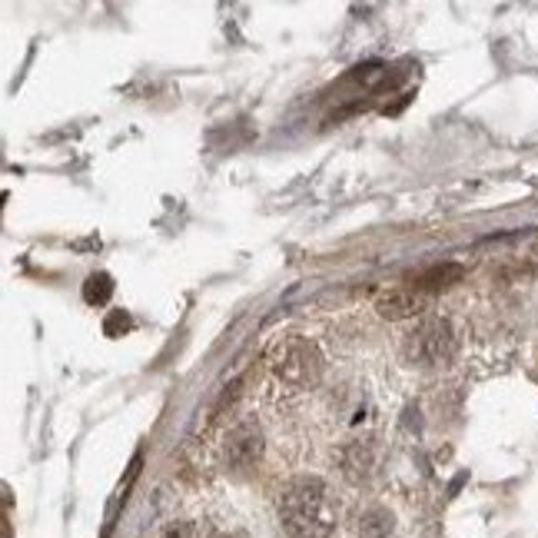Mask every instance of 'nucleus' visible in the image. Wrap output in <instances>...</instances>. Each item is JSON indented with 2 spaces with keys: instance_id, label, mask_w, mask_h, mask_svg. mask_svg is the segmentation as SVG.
<instances>
[{
  "instance_id": "1",
  "label": "nucleus",
  "mask_w": 538,
  "mask_h": 538,
  "mask_svg": "<svg viewBox=\"0 0 538 538\" xmlns=\"http://www.w3.org/2000/svg\"><path fill=\"white\" fill-rule=\"evenodd\" d=\"M279 522L293 538H329L336 529V502L323 479H293L279 495Z\"/></svg>"
},
{
  "instance_id": "2",
  "label": "nucleus",
  "mask_w": 538,
  "mask_h": 538,
  "mask_svg": "<svg viewBox=\"0 0 538 538\" xmlns=\"http://www.w3.org/2000/svg\"><path fill=\"white\" fill-rule=\"evenodd\" d=\"M273 369L286 386L306 389V386H316L319 382L323 359H319L316 346H309L306 339H286V343H279V349H276Z\"/></svg>"
},
{
  "instance_id": "3",
  "label": "nucleus",
  "mask_w": 538,
  "mask_h": 538,
  "mask_svg": "<svg viewBox=\"0 0 538 538\" xmlns=\"http://www.w3.org/2000/svg\"><path fill=\"white\" fill-rule=\"evenodd\" d=\"M455 353V333L446 319L429 316L416 326V333L409 336L406 356L419 366H439V362H449Z\"/></svg>"
},
{
  "instance_id": "4",
  "label": "nucleus",
  "mask_w": 538,
  "mask_h": 538,
  "mask_svg": "<svg viewBox=\"0 0 538 538\" xmlns=\"http://www.w3.org/2000/svg\"><path fill=\"white\" fill-rule=\"evenodd\" d=\"M260 449H263V436L260 429L253 426V422H240L230 436H226V462L233 465V469H246V465H253L260 459Z\"/></svg>"
},
{
  "instance_id": "5",
  "label": "nucleus",
  "mask_w": 538,
  "mask_h": 538,
  "mask_svg": "<svg viewBox=\"0 0 538 538\" xmlns=\"http://www.w3.org/2000/svg\"><path fill=\"white\" fill-rule=\"evenodd\" d=\"M422 306H426V296L416 293L412 286L406 289H389V293H382L376 299V313L382 319H389V323H399V319H412L416 313H422Z\"/></svg>"
},
{
  "instance_id": "6",
  "label": "nucleus",
  "mask_w": 538,
  "mask_h": 538,
  "mask_svg": "<svg viewBox=\"0 0 538 538\" xmlns=\"http://www.w3.org/2000/svg\"><path fill=\"white\" fill-rule=\"evenodd\" d=\"M462 276H465V266L462 263H439V266L422 269L419 276H412L409 286L416 289V293L429 296V293H442V289L462 283Z\"/></svg>"
},
{
  "instance_id": "7",
  "label": "nucleus",
  "mask_w": 538,
  "mask_h": 538,
  "mask_svg": "<svg viewBox=\"0 0 538 538\" xmlns=\"http://www.w3.org/2000/svg\"><path fill=\"white\" fill-rule=\"evenodd\" d=\"M343 465H346V475L349 479H366L376 465V446L366 439V442H353L343 455Z\"/></svg>"
},
{
  "instance_id": "8",
  "label": "nucleus",
  "mask_w": 538,
  "mask_h": 538,
  "mask_svg": "<svg viewBox=\"0 0 538 538\" xmlns=\"http://www.w3.org/2000/svg\"><path fill=\"white\" fill-rule=\"evenodd\" d=\"M110 296H113V279L107 273H93L87 276V283H84V299L90 306H103V303H110Z\"/></svg>"
},
{
  "instance_id": "9",
  "label": "nucleus",
  "mask_w": 538,
  "mask_h": 538,
  "mask_svg": "<svg viewBox=\"0 0 538 538\" xmlns=\"http://www.w3.org/2000/svg\"><path fill=\"white\" fill-rule=\"evenodd\" d=\"M130 329V316L123 313V309H113V313L107 316V323H103V333L107 336H123Z\"/></svg>"
},
{
  "instance_id": "10",
  "label": "nucleus",
  "mask_w": 538,
  "mask_h": 538,
  "mask_svg": "<svg viewBox=\"0 0 538 538\" xmlns=\"http://www.w3.org/2000/svg\"><path fill=\"white\" fill-rule=\"evenodd\" d=\"M163 538H193V525L190 522H170L163 529Z\"/></svg>"
}]
</instances>
